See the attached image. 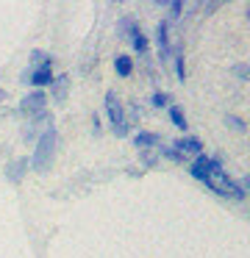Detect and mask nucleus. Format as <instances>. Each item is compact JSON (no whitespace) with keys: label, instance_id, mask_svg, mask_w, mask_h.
<instances>
[{"label":"nucleus","instance_id":"obj_20","mask_svg":"<svg viewBox=\"0 0 250 258\" xmlns=\"http://www.w3.org/2000/svg\"><path fill=\"white\" fill-rule=\"evenodd\" d=\"M225 125L231 131H236V134H247V122L242 117H236V114H225Z\"/></svg>","mask_w":250,"mask_h":258},{"label":"nucleus","instance_id":"obj_16","mask_svg":"<svg viewBox=\"0 0 250 258\" xmlns=\"http://www.w3.org/2000/svg\"><path fill=\"white\" fill-rule=\"evenodd\" d=\"M133 28H139V20L131 17V14H125V17H120V23H117V36H120V39H128V34H131Z\"/></svg>","mask_w":250,"mask_h":258},{"label":"nucleus","instance_id":"obj_12","mask_svg":"<svg viewBox=\"0 0 250 258\" xmlns=\"http://www.w3.org/2000/svg\"><path fill=\"white\" fill-rule=\"evenodd\" d=\"M159 145H161V136L156 134V131H139V134L133 136V147H136V150H156Z\"/></svg>","mask_w":250,"mask_h":258},{"label":"nucleus","instance_id":"obj_1","mask_svg":"<svg viewBox=\"0 0 250 258\" xmlns=\"http://www.w3.org/2000/svg\"><path fill=\"white\" fill-rule=\"evenodd\" d=\"M56 150H59V131H56V125H47V128L39 134V139L33 142V153H31V158H28L33 172H39V175L47 172L56 161Z\"/></svg>","mask_w":250,"mask_h":258},{"label":"nucleus","instance_id":"obj_24","mask_svg":"<svg viewBox=\"0 0 250 258\" xmlns=\"http://www.w3.org/2000/svg\"><path fill=\"white\" fill-rule=\"evenodd\" d=\"M231 73L233 75H236V81H239V84H244V81H247L250 78V67H247V64H233V67H231Z\"/></svg>","mask_w":250,"mask_h":258},{"label":"nucleus","instance_id":"obj_9","mask_svg":"<svg viewBox=\"0 0 250 258\" xmlns=\"http://www.w3.org/2000/svg\"><path fill=\"white\" fill-rule=\"evenodd\" d=\"M70 75L61 73V75H53V84H50V100L53 103H67V95H70Z\"/></svg>","mask_w":250,"mask_h":258},{"label":"nucleus","instance_id":"obj_18","mask_svg":"<svg viewBox=\"0 0 250 258\" xmlns=\"http://www.w3.org/2000/svg\"><path fill=\"white\" fill-rule=\"evenodd\" d=\"M170 103H172V97H170V92H164V89H156L153 97H150V106L153 108H167Z\"/></svg>","mask_w":250,"mask_h":258},{"label":"nucleus","instance_id":"obj_10","mask_svg":"<svg viewBox=\"0 0 250 258\" xmlns=\"http://www.w3.org/2000/svg\"><path fill=\"white\" fill-rule=\"evenodd\" d=\"M211 156L209 153H200V156H194V161H189V175H192L194 180H200V183H203V178H206V172H209V167H211Z\"/></svg>","mask_w":250,"mask_h":258},{"label":"nucleus","instance_id":"obj_28","mask_svg":"<svg viewBox=\"0 0 250 258\" xmlns=\"http://www.w3.org/2000/svg\"><path fill=\"white\" fill-rule=\"evenodd\" d=\"M3 100H6V89L0 86V103H3Z\"/></svg>","mask_w":250,"mask_h":258},{"label":"nucleus","instance_id":"obj_26","mask_svg":"<svg viewBox=\"0 0 250 258\" xmlns=\"http://www.w3.org/2000/svg\"><path fill=\"white\" fill-rule=\"evenodd\" d=\"M100 131H103V125H100V117H97V114H92V134L100 136Z\"/></svg>","mask_w":250,"mask_h":258},{"label":"nucleus","instance_id":"obj_17","mask_svg":"<svg viewBox=\"0 0 250 258\" xmlns=\"http://www.w3.org/2000/svg\"><path fill=\"white\" fill-rule=\"evenodd\" d=\"M170 122L175 125L178 131H186L189 128V119H186V114H183L181 106H170Z\"/></svg>","mask_w":250,"mask_h":258},{"label":"nucleus","instance_id":"obj_23","mask_svg":"<svg viewBox=\"0 0 250 258\" xmlns=\"http://www.w3.org/2000/svg\"><path fill=\"white\" fill-rule=\"evenodd\" d=\"M164 9L170 12V20H181V17H183V9H186V6H183L181 0H167Z\"/></svg>","mask_w":250,"mask_h":258},{"label":"nucleus","instance_id":"obj_8","mask_svg":"<svg viewBox=\"0 0 250 258\" xmlns=\"http://www.w3.org/2000/svg\"><path fill=\"white\" fill-rule=\"evenodd\" d=\"M172 147H175V150L181 153L183 158H189V156H200V153H206L203 142H200L197 136H181V139L172 142Z\"/></svg>","mask_w":250,"mask_h":258},{"label":"nucleus","instance_id":"obj_5","mask_svg":"<svg viewBox=\"0 0 250 258\" xmlns=\"http://www.w3.org/2000/svg\"><path fill=\"white\" fill-rule=\"evenodd\" d=\"M42 111H47V92L44 89H33L31 95H25L20 100V114H25L28 119L42 114Z\"/></svg>","mask_w":250,"mask_h":258},{"label":"nucleus","instance_id":"obj_22","mask_svg":"<svg viewBox=\"0 0 250 258\" xmlns=\"http://www.w3.org/2000/svg\"><path fill=\"white\" fill-rule=\"evenodd\" d=\"M139 161L144 169H153L159 164V156H156V150H139Z\"/></svg>","mask_w":250,"mask_h":258},{"label":"nucleus","instance_id":"obj_7","mask_svg":"<svg viewBox=\"0 0 250 258\" xmlns=\"http://www.w3.org/2000/svg\"><path fill=\"white\" fill-rule=\"evenodd\" d=\"M28 169H31V164H28V156L11 158V161L6 164V180H9V183H20V180L28 175Z\"/></svg>","mask_w":250,"mask_h":258},{"label":"nucleus","instance_id":"obj_19","mask_svg":"<svg viewBox=\"0 0 250 258\" xmlns=\"http://www.w3.org/2000/svg\"><path fill=\"white\" fill-rule=\"evenodd\" d=\"M50 53H44V50H31V56H28V70H36V67H42L44 61H50Z\"/></svg>","mask_w":250,"mask_h":258},{"label":"nucleus","instance_id":"obj_25","mask_svg":"<svg viewBox=\"0 0 250 258\" xmlns=\"http://www.w3.org/2000/svg\"><path fill=\"white\" fill-rule=\"evenodd\" d=\"M111 131H114V136H117V139H125V136L131 134V125H128V122H120V125H114Z\"/></svg>","mask_w":250,"mask_h":258},{"label":"nucleus","instance_id":"obj_15","mask_svg":"<svg viewBox=\"0 0 250 258\" xmlns=\"http://www.w3.org/2000/svg\"><path fill=\"white\" fill-rule=\"evenodd\" d=\"M156 156H159V158H167V161H172V164H186V158H183L172 145H161V147H156Z\"/></svg>","mask_w":250,"mask_h":258},{"label":"nucleus","instance_id":"obj_11","mask_svg":"<svg viewBox=\"0 0 250 258\" xmlns=\"http://www.w3.org/2000/svg\"><path fill=\"white\" fill-rule=\"evenodd\" d=\"M128 42H131V47L139 53V58H147L150 56V39L144 36L142 25H139V28H133L131 34H128Z\"/></svg>","mask_w":250,"mask_h":258},{"label":"nucleus","instance_id":"obj_14","mask_svg":"<svg viewBox=\"0 0 250 258\" xmlns=\"http://www.w3.org/2000/svg\"><path fill=\"white\" fill-rule=\"evenodd\" d=\"M172 64H175V78L181 81H186V58H183V45H175L172 47V58H170Z\"/></svg>","mask_w":250,"mask_h":258},{"label":"nucleus","instance_id":"obj_4","mask_svg":"<svg viewBox=\"0 0 250 258\" xmlns=\"http://www.w3.org/2000/svg\"><path fill=\"white\" fill-rule=\"evenodd\" d=\"M156 47H159V61L167 64L172 58V42H170V20H159L153 31Z\"/></svg>","mask_w":250,"mask_h":258},{"label":"nucleus","instance_id":"obj_21","mask_svg":"<svg viewBox=\"0 0 250 258\" xmlns=\"http://www.w3.org/2000/svg\"><path fill=\"white\" fill-rule=\"evenodd\" d=\"M122 106L128 108V117H125V122H128V125H133V122H139V119H142V108H139V103H136V100L122 103Z\"/></svg>","mask_w":250,"mask_h":258},{"label":"nucleus","instance_id":"obj_3","mask_svg":"<svg viewBox=\"0 0 250 258\" xmlns=\"http://www.w3.org/2000/svg\"><path fill=\"white\" fill-rule=\"evenodd\" d=\"M20 81L22 84H31L33 89H44V86H50L53 84V58L44 61L42 67H36V70H22Z\"/></svg>","mask_w":250,"mask_h":258},{"label":"nucleus","instance_id":"obj_27","mask_svg":"<svg viewBox=\"0 0 250 258\" xmlns=\"http://www.w3.org/2000/svg\"><path fill=\"white\" fill-rule=\"evenodd\" d=\"M220 6H222V3H217V0H211V3H203V6H200V9H203L206 14H211V12H217V9H220Z\"/></svg>","mask_w":250,"mask_h":258},{"label":"nucleus","instance_id":"obj_13","mask_svg":"<svg viewBox=\"0 0 250 258\" xmlns=\"http://www.w3.org/2000/svg\"><path fill=\"white\" fill-rule=\"evenodd\" d=\"M114 73L120 75V78H131L133 75V58L128 56V53H117L114 56Z\"/></svg>","mask_w":250,"mask_h":258},{"label":"nucleus","instance_id":"obj_2","mask_svg":"<svg viewBox=\"0 0 250 258\" xmlns=\"http://www.w3.org/2000/svg\"><path fill=\"white\" fill-rule=\"evenodd\" d=\"M203 183L209 186L214 195H220V197H228V200H233V203H244V191L239 189V183L231 178V175L225 172V169L220 167V164H211L209 167V172H206V178H203Z\"/></svg>","mask_w":250,"mask_h":258},{"label":"nucleus","instance_id":"obj_6","mask_svg":"<svg viewBox=\"0 0 250 258\" xmlns=\"http://www.w3.org/2000/svg\"><path fill=\"white\" fill-rule=\"evenodd\" d=\"M103 106H106V114H109L111 128H114V125H120V122H125V106H122V100L117 97V92H114V89L106 92Z\"/></svg>","mask_w":250,"mask_h":258}]
</instances>
